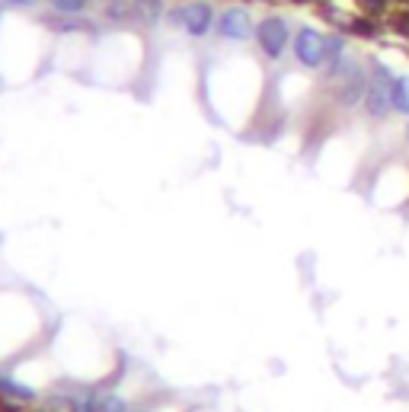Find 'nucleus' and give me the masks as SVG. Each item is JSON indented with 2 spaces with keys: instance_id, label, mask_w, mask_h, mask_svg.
<instances>
[{
  "instance_id": "8",
  "label": "nucleus",
  "mask_w": 409,
  "mask_h": 412,
  "mask_svg": "<svg viewBox=\"0 0 409 412\" xmlns=\"http://www.w3.org/2000/svg\"><path fill=\"white\" fill-rule=\"evenodd\" d=\"M54 7L58 10H64V13H77V10H80V3H84V0H52Z\"/></svg>"
},
{
  "instance_id": "6",
  "label": "nucleus",
  "mask_w": 409,
  "mask_h": 412,
  "mask_svg": "<svg viewBox=\"0 0 409 412\" xmlns=\"http://www.w3.org/2000/svg\"><path fill=\"white\" fill-rule=\"evenodd\" d=\"M84 409L87 412H125V403L119 397H112V393H103V397H93Z\"/></svg>"
},
{
  "instance_id": "7",
  "label": "nucleus",
  "mask_w": 409,
  "mask_h": 412,
  "mask_svg": "<svg viewBox=\"0 0 409 412\" xmlns=\"http://www.w3.org/2000/svg\"><path fill=\"white\" fill-rule=\"evenodd\" d=\"M394 109L409 115V77H394Z\"/></svg>"
},
{
  "instance_id": "1",
  "label": "nucleus",
  "mask_w": 409,
  "mask_h": 412,
  "mask_svg": "<svg viewBox=\"0 0 409 412\" xmlns=\"http://www.w3.org/2000/svg\"><path fill=\"white\" fill-rule=\"evenodd\" d=\"M364 105L374 119H384L394 109V74L384 64H374V74L368 80V90H364Z\"/></svg>"
},
{
  "instance_id": "4",
  "label": "nucleus",
  "mask_w": 409,
  "mask_h": 412,
  "mask_svg": "<svg viewBox=\"0 0 409 412\" xmlns=\"http://www.w3.org/2000/svg\"><path fill=\"white\" fill-rule=\"evenodd\" d=\"M176 20H179L192 36H204L211 29V7L208 3H186V7L176 10Z\"/></svg>"
},
{
  "instance_id": "9",
  "label": "nucleus",
  "mask_w": 409,
  "mask_h": 412,
  "mask_svg": "<svg viewBox=\"0 0 409 412\" xmlns=\"http://www.w3.org/2000/svg\"><path fill=\"white\" fill-rule=\"evenodd\" d=\"M352 29H355V32H362V36H374V26H371V23H364V20L352 23Z\"/></svg>"
},
{
  "instance_id": "3",
  "label": "nucleus",
  "mask_w": 409,
  "mask_h": 412,
  "mask_svg": "<svg viewBox=\"0 0 409 412\" xmlns=\"http://www.w3.org/2000/svg\"><path fill=\"white\" fill-rule=\"evenodd\" d=\"M256 38L269 58H278L285 52V45H288V23L281 16H269V20H262L256 26Z\"/></svg>"
},
{
  "instance_id": "12",
  "label": "nucleus",
  "mask_w": 409,
  "mask_h": 412,
  "mask_svg": "<svg viewBox=\"0 0 409 412\" xmlns=\"http://www.w3.org/2000/svg\"><path fill=\"white\" fill-rule=\"evenodd\" d=\"M406 141H409V125H406Z\"/></svg>"
},
{
  "instance_id": "10",
  "label": "nucleus",
  "mask_w": 409,
  "mask_h": 412,
  "mask_svg": "<svg viewBox=\"0 0 409 412\" xmlns=\"http://www.w3.org/2000/svg\"><path fill=\"white\" fill-rule=\"evenodd\" d=\"M364 7L371 10V13H380V10H384V0H364Z\"/></svg>"
},
{
  "instance_id": "2",
  "label": "nucleus",
  "mask_w": 409,
  "mask_h": 412,
  "mask_svg": "<svg viewBox=\"0 0 409 412\" xmlns=\"http://www.w3.org/2000/svg\"><path fill=\"white\" fill-rule=\"evenodd\" d=\"M295 54L304 68H323L326 64V36L317 29H301L295 36Z\"/></svg>"
},
{
  "instance_id": "5",
  "label": "nucleus",
  "mask_w": 409,
  "mask_h": 412,
  "mask_svg": "<svg viewBox=\"0 0 409 412\" xmlns=\"http://www.w3.org/2000/svg\"><path fill=\"white\" fill-rule=\"evenodd\" d=\"M221 36L228 38H246L250 36V13L243 7H230L224 10V16H221Z\"/></svg>"
},
{
  "instance_id": "11",
  "label": "nucleus",
  "mask_w": 409,
  "mask_h": 412,
  "mask_svg": "<svg viewBox=\"0 0 409 412\" xmlns=\"http://www.w3.org/2000/svg\"><path fill=\"white\" fill-rule=\"evenodd\" d=\"M3 3H13V7H29L32 0H3Z\"/></svg>"
}]
</instances>
